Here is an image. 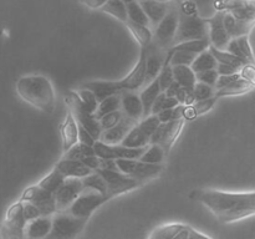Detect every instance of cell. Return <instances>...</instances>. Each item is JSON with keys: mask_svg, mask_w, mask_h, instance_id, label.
Returning a JSON list of instances; mask_svg holds the SVG:
<instances>
[{"mask_svg": "<svg viewBox=\"0 0 255 239\" xmlns=\"http://www.w3.org/2000/svg\"><path fill=\"white\" fill-rule=\"evenodd\" d=\"M121 97V111L125 116L139 121L143 119V106L139 99V94L136 91H122L120 92Z\"/></svg>", "mask_w": 255, "mask_h": 239, "instance_id": "44dd1931", "label": "cell"}, {"mask_svg": "<svg viewBox=\"0 0 255 239\" xmlns=\"http://www.w3.org/2000/svg\"><path fill=\"white\" fill-rule=\"evenodd\" d=\"M81 162H84V163L86 164L90 169H92V171H96V169L100 167L101 158H100L99 156H96V154H90V156L84 157V158L81 159Z\"/></svg>", "mask_w": 255, "mask_h": 239, "instance_id": "6f0895ef", "label": "cell"}, {"mask_svg": "<svg viewBox=\"0 0 255 239\" xmlns=\"http://www.w3.org/2000/svg\"><path fill=\"white\" fill-rule=\"evenodd\" d=\"M20 201L31 202L34 206L39 208L41 216H52L54 213H56L54 194L42 189L37 184L27 187L24 193L21 194Z\"/></svg>", "mask_w": 255, "mask_h": 239, "instance_id": "2e32d148", "label": "cell"}, {"mask_svg": "<svg viewBox=\"0 0 255 239\" xmlns=\"http://www.w3.org/2000/svg\"><path fill=\"white\" fill-rule=\"evenodd\" d=\"M149 141H151V138L136 123V126L122 139L121 144H124L126 147H132V148H139V147L148 146Z\"/></svg>", "mask_w": 255, "mask_h": 239, "instance_id": "4dcf8cb0", "label": "cell"}, {"mask_svg": "<svg viewBox=\"0 0 255 239\" xmlns=\"http://www.w3.org/2000/svg\"><path fill=\"white\" fill-rule=\"evenodd\" d=\"M117 110H121V97H120V94L111 95V96L101 100L99 102V106H97V110L95 111L94 115L97 120H100L106 114H110L112 111H117Z\"/></svg>", "mask_w": 255, "mask_h": 239, "instance_id": "d590c367", "label": "cell"}, {"mask_svg": "<svg viewBox=\"0 0 255 239\" xmlns=\"http://www.w3.org/2000/svg\"><path fill=\"white\" fill-rule=\"evenodd\" d=\"M100 9H101V11L111 15V16H114L115 19H117L121 22H126L128 20L126 2L122 1V0H109Z\"/></svg>", "mask_w": 255, "mask_h": 239, "instance_id": "1f68e13d", "label": "cell"}, {"mask_svg": "<svg viewBox=\"0 0 255 239\" xmlns=\"http://www.w3.org/2000/svg\"><path fill=\"white\" fill-rule=\"evenodd\" d=\"M178 105H179V102L177 101L176 97H169V96H167V95H166V99H164V102H163V109H162V110L173 109V107L178 106Z\"/></svg>", "mask_w": 255, "mask_h": 239, "instance_id": "94428289", "label": "cell"}, {"mask_svg": "<svg viewBox=\"0 0 255 239\" xmlns=\"http://www.w3.org/2000/svg\"><path fill=\"white\" fill-rule=\"evenodd\" d=\"M217 65H218V61L213 56V54L209 50H206V51L197 55L194 61L192 62L191 67L194 71V74H197V72L206 71V70L217 69Z\"/></svg>", "mask_w": 255, "mask_h": 239, "instance_id": "d6a6232c", "label": "cell"}, {"mask_svg": "<svg viewBox=\"0 0 255 239\" xmlns=\"http://www.w3.org/2000/svg\"><path fill=\"white\" fill-rule=\"evenodd\" d=\"M52 216H40L37 218L26 222L24 231V238L41 239L46 238L51 231Z\"/></svg>", "mask_w": 255, "mask_h": 239, "instance_id": "7402d4cb", "label": "cell"}, {"mask_svg": "<svg viewBox=\"0 0 255 239\" xmlns=\"http://www.w3.org/2000/svg\"><path fill=\"white\" fill-rule=\"evenodd\" d=\"M216 70L218 71L219 75H232L237 74V72H241V69H239V67L233 66V65L222 64V62H218Z\"/></svg>", "mask_w": 255, "mask_h": 239, "instance_id": "9f6ffc18", "label": "cell"}, {"mask_svg": "<svg viewBox=\"0 0 255 239\" xmlns=\"http://www.w3.org/2000/svg\"><path fill=\"white\" fill-rule=\"evenodd\" d=\"M223 224L255 216V192L231 193L217 189H196L192 194Z\"/></svg>", "mask_w": 255, "mask_h": 239, "instance_id": "6da1fadb", "label": "cell"}, {"mask_svg": "<svg viewBox=\"0 0 255 239\" xmlns=\"http://www.w3.org/2000/svg\"><path fill=\"white\" fill-rule=\"evenodd\" d=\"M179 87H181V85H179L177 81H173L168 87H167L166 91H163V92L167 95V96L174 97L176 96V94H177V91H178Z\"/></svg>", "mask_w": 255, "mask_h": 239, "instance_id": "91938a15", "label": "cell"}, {"mask_svg": "<svg viewBox=\"0 0 255 239\" xmlns=\"http://www.w3.org/2000/svg\"><path fill=\"white\" fill-rule=\"evenodd\" d=\"M179 11L176 6L169 7L168 12L163 16V19L153 27V39L152 42L161 47L162 50L168 52V50L173 46L174 36H176L177 26H178Z\"/></svg>", "mask_w": 255, "mask_h": 239, "instance_id": "ba28073f", "label": "cell"}, {"mask_svg": "<svg viewBox=\"0 0 255 239\" xmlns=\"http://www.w3.org/2000/svg\"><path fill=\"white\" fill-rule=\"evenodd\" d=\"M107 201H109L107 197L97 189L91 188V187H84L76 199L67 208V212L77 218L90 219L92 213Z\"/></svg>", "mask_w": 255, "mask_h": 239, "instance_id": "8992f818", "label": "cell"}, {"mask_svg": "<svg viewBox=\"0 0 255 239\" xmlns=\"http://www.w3.org/2000/svg\"><path fill=\"white\" fill-rule=\"evenodd\" d=\"M172 71H173L174 81L178 82L184 89H193L197 79L196 74L191 66H188V65H174V66H172Z\"/></svg>", "mask_w": 255, "mask_h": 239, "instance_id": "f1b7e54d", "label": "cell"}, {"mask_svg": "<svg viewBox=\"0 0 255 239\" xmlns=\"http://www.w3.org/2000/svg\"><path fill=\"white\" fill-rule=\"evenodd\" d=\"M119 84L122 91L136 92L141 90V87L146 84V46L141 47L139 59L132 71L126 77L119 80Z\"/></svg>", "mask_w": 255, "mask_h": 239, "instance_id": "e0dca14e", "label": "cell"}, {"mask_svg": "<svg viewBox=\"0 0 255 239\" xmlns=\"http://www.w3.org/2000/svg\"><path fill=\"white\" fill-rule=\"evenodd\" d=\"M138 2L141 4L143 11L146 12L147 17L151 22V26L153 27L163 19V16L171 7V5L167 2L156 1V0H138Z\"/></svg>", "mask_w": 255, "mask_h": 239, "instance_id": "d4e9b609", "label": "cell"}, {"mask_svg": "<svg viewBox=\"0 0 255 239\" xmlns=\"http://www.w3.org/2000/svg\"><path fill=\"white\" fill-rule=\"evenodd\" d=\"M208 50L212 52V54H213V56L216 57L217 61L222 62V64L233 65V66L239 67V69H242L244 65L248 64V62L244 61L243 59H241V57L231 54V52L227 51V50H218V49H216L214 46H212V45L209 46Z\"/></svg>", "mask_w": 255, "mask_h": 239, "instance_id": "74e56055", "label": "cell"}, {"mask_svg": "<svg viewBox=\"0 0 255 239\" xmlns=\"http://www.w3.org/2000/svg\"><path fill=\"white\" fill-rule=\"evenodd\" d=\"M65 178H66V177H65L64 174H62L61 172H60L59 169L55 167V168L52 169V171L50 172L47 176H45L44 178H42L41 181L37 183V186L41 187V188L45 189V191H47V192H50V193L54 194L55 192L59 189V187L61 186Z\"/></svg>", "mask_w": 255, "mask_h": 239, "instance_id": "e575fe53", "label": "cell"}, {"mask_svg": "<svg viewBox=\"0 0 255 239\" xmlns=\"http://www.w3.org/2000/svg\"><path fill=\"white\" fill-rule=\"evenodd\" d=\"M151 239H204L207 234L199 233L192 227L181 223H168L157 227L149 236Z\"/></svg>", "mask_w": 255, "mask_h": 239, "instance_id": "4fadbf2b", "label": "cell"}, {"mask_svg": "<svg viewBox=\"0 0 255 239\" xmlns=\"http://www.w3.org/2000/svg\"><path fill=\"white\" fill-rule=\"evenodd\" d=\"M204 37H208V22H207V20L202 19L196 14H187V12L179 11L178 26H177L173 46L179 42L204 39Z\"/></svg>", "mask_w": 255, "mask_h": 239, "instance_id": "277c9868", "label": "cell"}, {"mask_svg": "<svg viewBox=\"0 0 255 239\" xmlns=\"http://www.w3.org/2000/svg\"><path fill=\"white\" fill-rule=\"evenodd\" d=\"M187 92H188V89H184V87H179L178 91H177L176 94V99L177 101L179 102V105H184V102H186V97H187Z\"/></svg>", "mask_w": 255, "mask_h": 239, "instance_id": "6125c7cd", "label": "cell"}, {"mask_svg": "<svg viewBox=\"0 0 255 239\" xmlns=\"http://www.w3.org/2000/svg\"><path fill=\"white\" fill-rule=\"evenodd\" d=\"M167 59V51L151 42L146 46V84L157 79Z\"/></svg>", "mask_w": 255, "mask_h": 239, "instance_id": "d6986e66", "label": "cell"}, {"mask_svg": "<svg viewBox=\"0 0 255 239\" xmlns=\"http://www.w3.org/2000/svg\"><path fill=\"white\" fill-rule=\"evenodd\" d=\"M89 219L77 218L67 211L56 212L52 214L51 231L46 238L70 239L79 236L86 227Z\"/></svg>", "mask_w": 255, "mask_h": 239, "instance_id": "5b68a950", "label": "cell"}, {"mask_svg": "<svg viewBox=\"0 0 255 239\" xmlns=\"http://www.w3.org/2000/svg\"><path fill=\"white\" fill-rule=\"evenodd\" d=\"M241 77L249 81L255 86V65L254 64H246L241 69Z\"/></svg>", "mask_w": 255, "mask_h": 239, "instance_id": "f5cc1de1", "label": "cell"}, {"mask_svg": "<svg viewBox=\"0 0 255 239\" xmlns=\"http://www.w3.org/2000/svg\"><path fill=\"white\" fill-rule=\"evenodd\" d=\"M115 161H116V166L119 171L132 177V178L137 179L141 183L156 178V177H158L163 172L162 163H148V162H143L141 159L127 158L115 159Z\"/></svg>", "mask_w": 255, "mask_h": 239, "instance_id": "52a82bcc", "label": "cell"}, {"mask_svg": "<svg viewBox=\"0 0 255 239\" xmlns=\"http://www.w3.org/2000/svg\"><path fill=\"white\" fill-rule=\"evenodd\" d=\"M82 87L94 92L99 102L111 95L120 94L122 91L119 81H90L82 85Z\"/></svg>", "mask_w": 255, "mask_h": 239, "instance_id": "484cf974", "label": "cell"}, {"mask_svg": "<svg viewBox=\"0 0 255 239\" xmlns=\"http://www.w3.org/2000/svg\"><path fill=\"white\" fill-rule=\"evenodd\" d=\"M216 6L218 10L231 12L251 30L255 26V0H219L216 2Z\"/></svg>", "mask_w": 255, "mask_h": 239, "instance_id": "30bf717a", "label": "cell"}, {"mask_svg": "<svg viewBox=\"0 0 255 239\" xmlns=\"http://www.w3.org/2000/svg\"><path fill=\"white\" fill-rule=\"evenodd\" d=\"M55 167H56L65 177H76V178H84V177L89 176L91 172H94L92 169H90L84 162L79 161V159L61 158L57 162V164Z\"/></svg>", "mask_w": 255, "mask_h": 239, "instance_id": "cb8c5ba5", "label": "cell"}, {"mask_svg": "<svg viewBox=\"0 0 255 239\" xmlns=\"http://www.w3.org/2000/svg\"><path fill=\"white\" fill-rule=\"evenodd\" d=\"M169 57H171V55L167 52L166 62H164V65H163V67H162L161 72H159L158 76H157V80H158L159 86H161L162 91H166L167 87H168L169 85H171L172 82L174 81L173 71H172V66H171V64H169Z\"/></svg>", "mask_w": 255, "mask_h": 239, "instance_id": "b9f144b4", "label": "cell"}, {"mask_svg": "<svg viewBox=\"0 0 255 239\" xmlns=\"http://www.w3.org/2000/svg\"><path fill=\"white\" fill-rule=\"evenodd\" d=\"M77 142H81V143L89 144V146H94V143L96 142V139L86 131L82 126L79 124V136H77Z\"/></svg>", "mask_w": 255, "mask_h": 239, "instance_id": "11a10c76", "label": "cell"}, {"mask_svg": "<svg viewBox=\"0 0 255 239\" xmlns=\"http://www.w3.org/2000/svg\"><path fill=\"white\" fill-rule=\"evenodd\" d=\"M107 1H109V0H82V2H84L87 7H91V9H100V7L104 4H106Z\"/></svg>", "mask_w": 255, "mask_h": 239, "instance_id": "680465c9", "label": "cell"}, {"mask_svg": "<svg viewBox=\"0 0 255 239\" xmlns=\"http://www.w3.org/2000/svg\"><path fill=\"white\" fill-rule=\"evenodd\" d=\"M84 188L82 178H76V177H66L62 182L61 186L59 187L54 193L55 206H56V212L67 211L72 202L76 199L80 192Z\"/></svg>", "mask_w": 255, "mask_h": 239, "instance_id": "9a60e30c", "label": "cell"}, {"mask_svg": "<svg viewBox=\"0 0 255 239\" xmlns=\"http://www.w3.org/2000/svg\"><path fill=\"white\" fill-rule=\"evenodd\" d=\"M211 46V41L209 37H204V39H197V40H189V41L179 42V44L174 45L169 50L176 51V50H184V51L193 52V54H201V52L206 51Z\"/></svg>", "mask_w": 255, "mask_h": 239, "instance_id": "836d02e7", "label": "cell"}, {"mask_svg": "<svg viewBox=\"0 0 255 239\" xmlns=\"http://www.w3.org/2000/svg\"><path fill=\"white\" fill-rule=\"evenodd\" d=\"M218 76H219V74L216 69L206 70V71H201V72H197L196 74L197 81L203 82V84L209 85V86H212V87L216 86V82H217V80H218Z\"/></svg>", "mask_w": 255, "mask_h": 239, "instance_id": "f907efd6", "label": "cell"}, {"mask_svg": "<svg viewBox=\"0 0 255 239\" xmlns=\"http://www.w3.org/2000/svg\"><path fill=\"white\" fill-rule=\"evenodd\" d=\"M65 104H66L67 109L71 112L72 116L75 117L77 123H79L80 126L84 127L96 141H99L100 136H101L102 133L100 121L95 117L94 114H91V112L84 106V104H82L81 100H80L77 92L74 91V90L67 91V94L65 95Z\"/></svg>", "mask_w": 255, "mask_h": 239, "instance_id": "3957f363", "label": "cell"}, {"mask_svg": "<svg viewBox=\"0 0 255 239\" xmlns=\"http://www.w3.org/2000/svg\"><path fill=\"white\" fill-rule=\"evenodd\" d=\"M147 147H139V148H132L126 147L124 144H107L101 141H96L94 143V151L96 156L102 159H138L143 154Z\"/></svg>", "mask_w": 255, "mask_h": 239, "instance_id": "7c38bea8", "label": "cell"}, {"mask_svg": "<svg viewBox=\"0 0 255 239\" xmlns=\"http://www.w3.org/2000/svg\"><path fill=\"white\" fill-rule=\"evenodd\" d=\"M159 123H161V121L158 120L157 115H148V116L143 117V119L139 120V121L137 122V124H138L139 128H141L142 131H143L144 133L149 137V138H151L152 134L156 132V129L158 128Z\"/></svg>", "mask_w": 255, "mask_h": 239, "instance_id": "ee69618b", "label": "cell"}, {"mask_svg": "<svg viewBox=\"0 0 255 239\" xmlns=\"http://www.w3.org/2000/svg\"><path fill=\"white\" fill-rule=\"evenodd\" d=\"M138 121H134V120L129 119L127 116H122V119L115 124L114 127L109 129H105L102 131L101 136H100L99 141L104 142L107 144H119L121 143L122 139L127 136L129 131L136 126V123Z\"/></svg>", "mask_w": 255, "mask_h": 239, "instance_id": "ffe728a7", "label": "cell"}, {"mask_svg": "<svg viewBox=\"0 0 255 239\" xmlns=\"http://www.w3.org/2000/svg\"><path fill=\"white\" fill-rule=\"evenodd\" d=\"M156 1H161V2H167V4H169L171 1H173V0H156Z\"/></svg>", "mask_w": 255, "mask_h": 239, "instance_id": "be15d7a7", "label": "cell"}, {"mask_svg": "<svg viewBox=\"0 0 255 239\" xmlns=\"http://www.w3.org/2000/svg\"><path fill=\"white\" fill-rule=\"evenodd\" d=\"M239 77H241V72H237V74H232V75H219L214 89L216 90L222 89V87L227 86V85L231 84V82L234 81V80L239 79Z\"/></svg>", "mask_w": 255, "mask_h": 239, "instance_id": "db71d44e", "label": "cell"}, {"mask_svg": "<svg viewBox=\"0 0 255 239\" xmlns=\"http://www.w3.org/2000/svg\"><path fill=\"white\" fill-rule=\"evenodd\" d=\"M255 86L253 84H251L249 81L244 80L243 77H239V79L234 80L231 84H228L227 86L222 87V89L216 90V94L214 96L217 99L219 97H226V96H237V95L247 94V92H251L252 90H254Z\"/></svg>", "mask_w": 255, "mask_h": 239, "instance_id": "4316f807", "label": "cell"}, {"mask_svg": "<svg viewBox=\"0 0 255 239\" xmlns=\"http://www.w3.org/2000/svg\"><path fill=\"white\" fill-rule=\"evenodd\" d=\"M236 40L244 59H246L249 64L255 65V57L253 54V50H252L251 42H249V35H242V36L236 37Z\"/></svg>", "mask_w": 255, "mask_h": 239, "instance_id": "bcb514c9", "label": "cell"}, {"mask_svg": "<svg viewBox=\"0 0 255 239\" xmlns=\"http://www.w3.org/2000/svg\"><path fill=\"white\" fill-rule=\"evenodd\" d=\"M122 1H125L127 4V2H131V1H134V0H122Z\"/></svg>", "mask_w": 255, "mask_h": 239, "instance_id": "e7e4bbea", "label": "cell"}, {"mask_svg": "<svg viewBox=\"0 0 255 239\" xmlns=\"http://www.w3.org/2000/svg\"><path fill=\"white\" fill-rule=\"evenodd\" d=\"M168 54L171 55V57H169L171 66H174V65H188V66H191L197 56V54L184 51V50H176V51L168 50Z\"/></svg>", "mask_w": 255, "mask_h": 239, "instance_id": "60d3db41", "label": "cell"}, {"mask_svg": "<svg viewBox=\"0 0 255 239\" xmlns=\"http://www.w3.org/2000/svg\"><path fill=\"white\" fill-rule=\"evenodd\" d=\"M192 91H193L196 101H199V100H204V99H209V97L214 96V94H216V89H214V87H212V86H209V85L203 84V82H199V81H197L196 84H194Z\"/></svg>", "mask_w": 255, "mask_h": 239, "instance_id": "7dc6e473", "label": "cell"}, {"mask_svg": "<svg viewBox=\"0 0 255 239\" xmlns=\"http://www.w3.org/2000/svg\"><path fill=\"white\" fill-rule=\"evenodd\" d=\"M122 116H124V114H122L121 110H117V111H112V112H110V114H106L105 116H102L101 119L99 120L100 126H101L102 131H105V129H109V128H111V127H114L115 124H116L117 122H119L120 120L122 119Z\"/></svg>", "mask_w": 255, "mask_h": 239, "instance_id": "681fc988", "label": "cell"}, {"mask_svg": "<svg viewBox=\"0 0 255 239\" xmlns=\"http://www.w3.org/2000/svg\"><path fill=\"white\" fill-rule=\"evenodd\" d=\"M166 154L167 153L164 152V149L158 143H149L146 151L143 152V154L138 159L143 162H148V163H162Z\"/></svg>", "mask_w": 255, "mask_h": 239, "instance_id": "ab89813d", "label": "cell"}, {"mask_svg": "<svg viewBox=\"0 0 255 239\" xmlns=\"http://www.w3.org/2000/svg\"><path fill=\"white\" fill-rule=\"evenodd\" d=\"M184 122H186V120L181 117V119L172 120L166 123H159L158 128L152 134L149 143H158L164 149V152L168 153L169 149L172 148L173 143L181 134Z\"/></svg>", "mask_w": 255, "mask_h": 239, "instance_id": "5bb4252c", "label": "cell"}, {"mask_svg": "<svg viewBox=\"0 0 255 239\" xmlns=\"http://www.w3.org/2000/svg\"><path fill=\"white\" fill-rule=\"evenodd\" d=\"M82 183H84V187H91V188L97 189V191H100L106 196V183H105L104 177L97 171L91 172L89 176L84 177Z\"/></svg>", "mask_w": 255, "mask_h": 239, "instance_id": "7bdbcfd3", "label": "cell"}, {"mask_svg": "<svg viewBox=\"0 0 255 239\" xmlns=\"http://www.w3.org/2000/svg\"><path fill=\"white\" fill-rule=\"evenodd\" d=\"M161 92L162 90L161 86H159L158 80L154 79L153 81L147 84L146 89H143V91L139 94V99H141L142 106H143V117L151 115L152 105H153L154 100L157 99V96H158Z\"/></svg>", "mask_w": 255, "mask_h": 239, "instance_id": "83f0119b", "label": "cell"}, {"mask_svg": "<svg viewBox=\"0 0 255 239\" xmlns=\"http://www.w3.org/2000/svg\"><path fill=\"white\" fill-rule=\"evenodd\" d=\"M90 154H95L94 146H89V144L81 143V142H76L74 146L70 147L67 151L64 152L62 158L65 159H79L81 161L84 157L90 156Z\"/></svg>", "mask_w": 255, "mask_h": 239, "instance_id": "f35d334b", "label": "cell"}, {"mask_svg": "<svg viewBox=\"0 0 255 239\" xmlns=\"http://www.w3.org/2000/svg\"><path fill=\"white\" fill-rule=\"evenodd\" d=\"M25 226H26V221L22 214L21 201H19L7 209L6 216L0 228V237L9 239L24 238Z\"/></svg>", "mask_w": 255, "mask_h": 239, "instance_id": "8fae6325", "label": "cell"}, {"mask_svg": "<svg viewBox=\"0 0 255 239\" xmlns=\"http://www.w3.org/2000/svg\"><path fill=\"white\" fill-rule=\"evenodd\" d=\"M97 172L104 177L105 183H106V197L107 199H111L114 197L124 194L126 192L133 191L141 186V182L127 174L122 173L119 169H107V168H97Z\"/></svg>", "mask_w": 255, "mask_h": 239, "instance_id": "9c48e42d", "label": "cell"}, {"mask_svg": "<svg viewBox=\"0 0 255 239\" xmlns=\"http://www.w3.org/2000/svg\"><path fill=\"white\" fill-rule=\"evenodd\" d=\"M126 7H127V16H128V20H131V21L133 22H137V24L151 26V22H149L148 17H147L146 12H144L143 9H142L138 0L127 2Z\"/></svg>", "mask_w": 255, "mask_h": 239, "instance_id": "8d00e7d4", "label": "cell"}, {"mask_svg": "<svg viewBox=\"0 0 255 239\" xmlns=\"http://www.w3.org/2000/svg\"><path fill=\"white\" fill-rule=\"evenodd\" d=\"M21 204H22V214H24V218L26 222L41 216V214H40L39 208H37L36 206H34L31 202L21 201Z\"/></svg>", "mask_w": 255, "mask_h": 239, "instance_id": "816d5d0a", "label": "cell"}, {"mask_svg": "<svg viewBox=\"0 0 255 239\" xmlns=\"http://www.w3.org/2000/svg\"><path fill=\"white\" fill-rule=\"evenodd\" d=\"M76 92H77V95H79L81 102L84 104V106L86 107V109L89 110L91 114H95V111L97 110V106H99V100L96 99V96H95L94 92L90 91V90H87V89H84V87H81L80 90H77Z\"/></svg>", "mask_w": 255, "mask_h": 239, "instance_id": "f6af8a7d", "label": "cell"}, {"mask_svg": "<svg viewBox=\"0 0 255 239\" xmlns=\"http://www.w3.org/2000/svg\"><path fill=\"white\" fill-rule=\"evenodd\" d=\"M223 10H218L216 15L207 20L208 22V37L212 46L218 50H226L229 41L232 40L231 35L227 31L223 22Z\"/></svg>", "mask_w": 255, "mask_h": 239, "instance_id": "ac0fdd59", "label": "cell"}, {"mask_svg": "<svg viewBox=\"0 0 255 239\" xmlns=\"http://www.w3.org/2000/svg\"><path fill=\"white\" fill-rule=\"evenodd\" d=\"M60 131H61L62 138V151L65 152L76 143L77 136H79V123L70 111L66 112V116H65Z\"/></svg>", "mask_w": 255, "mask_h": 239, "instance_id": "603a6c76", "label": "cell"}, {"mask_svg": "<svg viewBox=\"0 0 255 239\" xmlns=\"http://www.w3.org/2000/svg\"><path fill=\"white\" fill-rule=\"evenodd\" d=\"M16 92L26 104L44 114H52L56 95L49 77L44 75H27L16 82Z\"/></svg>", "mask_w": 255, "mask_h": 239, "instance_id": "7a4b0ae2", "label": "cell"}, {"mask_svg": "<svg viewBox=\"0 0 255 239\" xmlns=\"http://www.w3.org/2000/svg\"><path fill=\"white\" fill-rule=\"evenodd\" d=\"M125 24H126L127 29L131 31V34L133 35L134 39L141 45V47L151 44L152 39H153V31H152L151 26L137 24V22L131 21V20H127Z\"/></svg>", "mask_w": 255, "mask_h": 239, "instance_id": "f546056e", "label": "cell"}, {"mask_svg": "<svg viewBox=\"0 0 255 239\" xmlns=\"http://www.w3.org/2000/svg\"><path fill=\"white\" fill-rule=\"evenodd\" d=\"M217 102V97L212 96L209 99H204V100H199V101H196L193 105H191L192 109H193L194 115L197 116H201V115L207 114V112L211 111L212 109L214 107Z\"/></svg>", "mask_w": 255, "mask_h": 239, "instance_id": "c3c4849f", "label": "cell"}]
</instances>
